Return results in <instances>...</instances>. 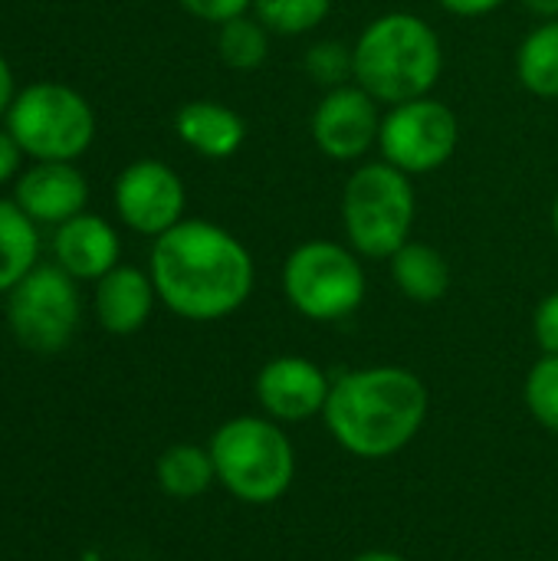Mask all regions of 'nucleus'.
Returning <instances> with one entry per match:
<instances>
[{
	"label": "nucleus",
	"instance_id": "23",
	"mask_svg": "<svg viewBox=\"0 0 558 561\" xmlns=\"http://www.w3.org/2000/svg\"><path fill=\"white\" fill-rule=\"evenodd\" d=\"M523 401L539 427L558 437V355H543L523 381Z\"/></svg>",
	"mask_w": 558,
	"mask_h": 561
},
{
	"label": "nucleus",
	"instance_id": "18",
	"mask_svg": "<svg viewBox=\"0 0 558 561\" xmlns=\"http://www.w3.org/2000/svg\"><path fill=\"white\" fill-rule=\"evenodd\" d=\"M155 480L171 500H197L217 483L210 450L201 444H174L155 463Z\"/></svg>",
	"mask_w": 558,
	"mask_h": 561
},
{
	"label": "nucleus",
	"instance_id": "7",
	"mask_svg": "<svg viewBox=\"0 0 558 561\" xmlns=\"http://www.w3.org/2000/svg\"><path fill=\"white\" fill-rule=\"evenodd\" d=\"M7 131L36 161H72L95 138V112L62 82H33L16 92L7 112Z\"/></svg>",
	"mask_w": 558,
	"mask_h": 561
},
{
	"label": "nucleus",
	"instance_id": "4",
	"mask_svg": "<svg viewBox=\"0 0 558 561\" xmlns=\"http://www.w3.org/2000/svg\"><path fill=\"white\" fill-rule=\"evenodd\" d=\"M217 483L247 506H270L293 490L296 447L283 424L266 414L224 421L207 440Z\"/></svg>",
	"mask_w": 558,
	"mask_h": 561
},
{
	"label": "nucleus",
	"instance_id": "16",
	"mask_svg": "<svg viewBox=\"0 0 558 561\" xmlns=\"http://www.w3.org/2000/svg\"><path fill=\"white\" fill-rule=\"evenodd\" d=\"M174 131L194 154H201L207 161H227L247 141L243 115L214 99L184 102L174 115Z\"/></svg>",
	"mask_w": 558,
	"mask_h": 561
},
{
	"label": "nucleus",
	"instance_id": "25",
	"mask_svg": "<svg viewBox=\"0 0 558 561\" xmlns=\"http://www.w3.org/2000/svg\"><path fill=\"white\" fill-rule=\"evenodd\" d=\"M533 339L543 355H558V289L539 299L533 312Z\"/></svg>",
	"mask_w": 558,
	"mask_h": 561
},
{
	"label": "nucleus",
	"instance_id": "12",
	"mask_svg": "<svg viewBox=\"0 0 558 561\" xmlns=\"http://www.w3.org/2000/svg\"><path fill=\"white\" fill-rule=\"evenodd\" d=\"M332 391L326 368L306 355H276L253 378V398L260 414L276 424H303L322 417Z\"/></svg>",
	"mask_w": 558,
	"mask_h": 561
},
{
	"label": "nucleus",
	"instance_id": "27",
	"mask_svg": "<svg viewBox=\"0 0 558 561\" xmlns=\"http://www.w3.org/2000/svg\"><path fill=\"white\" fill-rule=\"evenodd\" d=\"M441 10L454 13V16H464V20H477V16H490L497 13L506 0H437Z\"/></svg>",
	"mask_w": 558,
	"mask_h": 561
},
{
	"label": "nucleus",
	"instance_id": "28",
	"mask_svg": "<svg viewBox=\"0 0 558 561\" xmlns=\"http://www.w3.org/2000/svg\"><path fill=\"white\" fill-rule=\"evenodd\" d=\"M20 161H23V148H20L16 138L3 128V131H0V184H7V181L16 178Z\"/></svg>",
	"mask_w": 558,
	"mask_h": 561
},
{
	"label": "nucleus",
	"instance_id": "24",
	"mask_svg": "<svg viewBox=\"0 0 558 561\" xmlns=\"http://www.w3.org/2000/svg\"><path fill=\"white\" fill-rule=\"evenodd\" d=\"M303 69L322 89L345 85L352 82V46H345L342 39H319L306 49Z\"/></svg>",
	"mask_w": 558,
	"mask_h": 561
},
{
	"label": "nucleus",
	"instance_id": "8",
	"mask_svg": "<svg viewBox=\"0 0 558 561\" xmlns=\"http://www.w3.org/2000/svg\"><path fill=\"white\" fill-rule=\"evenodd\" d=\"M79 289L62 266L36 263L7 293V325L13 339L36 355L62 352L79 329Z\"/></svg>",
	"mask_w": 558,
	"mask_h": 561
},
{
	"label": "nucleus",
	"instance_id": "21",
	"mask_svg": "<svg viewBox=\"0 0 558 561\" xmlns=\"http://www.w3.org/2000/svg\"><path fill=\"white\" fill-rule=\"evenodd\" d=\"M270 30L253 16V13H243V16H234L227 23L217 26V56L227 69H237V72H253L266 62L270 56Z\"/></svg>",
	"mask_w": 558,
	"mask_h": 561
},
{
	"label": "nucleus",
	"instance_id": "2",
	"mask_svg": "<svg viewBox=\"0 0 558 561\" xmlns=\"http://www.w3.org/2000/svg\"><path fill=\"white\" fill-rule=\"evenodd\" d=\"M428 411L431 391L421 375L401 365H372L332 378L322 424L345 454L388 460L424 431Z\"/></svg>",
	"mask_w": 558,
	"mask_h": 561
},
{
	"label": "nucleus",
	"instance_id": "17",
	"mask_svg": "<svg viewBox=\"0 0 558 561\" xmlns=\"http://www.w3.org/2000/svg\"><path fill=\"white\" fill-rule=\"evenodd\" d=\"M388 270H391V283L398 286V293L411 302H421V306L441 302L454 283L447 256L437 247L421 243V240H408L388 260Z\"/></svg>",
	"mask_w": 558,
	"mask_h": 561
},
{
	"label": "nucleus",
	"instance_id": "3",
	"mask_svg": "<svg viewBox=\"0 0 558 561\" xmlns=\"http://www.w3.org/2000/svg\"><path fill=\"white\" fill-rule=\"evenodd\" d=\"M441 72L444 43L437 30L411 10H391L368 20L352 43V82L382 105L431 95Z\"/></svg>",
	"mask_w": 558,
	"mask_h": 561
},
{
	"label": "nucleus",
	"instance_id": "32",
	"mask_svg": "<svg viewBox=\"0 0 558 561\" xmlns=\"http://www.w3.org/2000/svg\"><path fill=\"white\" fill-rule=\"evenodd\" d=\"M553 233H556V240H558V194H556V201H553Z\"/></svg>",
	"mask_w": 558,
	"mask_h": 561
},
{
	"label": "nucleus",
	"instance_id": "11",
	"mask_svg": "<svg viewBox=\"0 0 558 561\" xmlns=\"http://www.w3.org/2000/svg\"><path fill=\"white\" fill-rule=\"evenodd\" d=\"M115 210L122 224L141 237H161L171 227L184 220L187 207V191L181 174L155 158H138L132 161L118 178H115Z\"/></svg>",
	"mask_w": 558,
	"mask_h": 561
},
{
	"label": "nucleus",
	"instance_id": "31",
	"mask_svg": "<svg viewBox=\"0 0 558 561\" xmlns=\"http://www.w3.org/2000/svg\"><path fill=\"white\" fill-rule=\"evenodd\" d=\"M352 561H408V559H405V556H398V552H388V549H368V552L355 556Z\"/></svg>",
	"mask_w": 558,
	"mask_h": 561
},
{
	"label": "nucleus",
	"instance_id": "22",
	"mask_svg": "<svg viewBox=\"0 0 558 561\" xmlns=\"http://www.w3.org/2000/svg\"><path fill=\"white\" fill-rule=\"evenodd\" d=\"M332 0H253V16L273 36H306L326 23Z\"/></svg>",
	"mask_w": 558,
	"mask_h": 561
},
{
	"label": "nucleus",
	"instance_id": "20",
	"mask_svg": "<svg viewBox=\"0 0 558 561\" xmlns=\"http://www.w3.org/2000/svg\"><path fill=\"white\" fill-rule=\"evenodd\" d=\"M39 253L36 224L16 201L0 197V293H10L33 266Z\"/></svg>",
	"mask_w": 558,
	"mask_h": 561
},
{
	"label": "nucleus",
	"instance_id": "9",
	"mask_svg": "<svg viewBox=\"0 0 558 561\" xmlns=\"http://www.w3.org/2000/svg\"><path fill=\"white\" fill-rule=\"evenodd\" d=\"M460 141V122L454 108L434 95H421L401 105H388L382 115L378 154L405 174L441 171Z\"/></svg>",
	"mask_w": 558,
	"mask_h": 561
},
{
	"label": "nucleus",
	"instance_id": "14",
	"mask_svg": "<svg viewBox=\"0 0 558 561\" xmlns=\"http://www.w3.org/2000/svg\"><path fill=\"white\" fill-rule=\"evenodd\" d=\"M53 253H56V266H62L72 279L99 283L109 270L118 266L122 243L109 220L82 210L56 227Z\"/></svg>",
	"mask_w": 558,
	"mask_h": 561
},
{
	"label": "nucleus",
	"instance_id": "5",
	"mask_svg": "<svg viewBox=\"0 0 558 561\" xmlns=\"http://www.w3.org/2000/svg\"><path fill=\"white\" fill-rule=\"evenodd\" d=\"M345 243L362 260H391L414 230L418 194L411 174L388 161H362L342 187Z\"/></svg>",
	"mask_w": 558,
	"mask_h": 561
},
{
	"label": "nucleus",
	"instance_id": "15",
	"mask_svg": "<svg viewBox=\"0 0 558 561\" xmlns=\"http://www.w3.org/2000/svg\"><path fill=\"white\" fill-rule=\"evenodd\" d=\"M158 302L151 273L118 263L95 283V319L109 335H135L145 329Z\"/></svg>",
	"mask_w": 558,
	"mask_h": 561
},
{
	"label": "nucleus",
	"instance_id": "13",
	"mask_svg": "<svg viewBox=\"0 0 558 561\" xmlns=\"http://www.w3.org/2000/svg\"><path fill=\"white\" fill-rule=\"evenodd\" d=\"M20 210L33 224H66L69 217L86 210L89 184L72 161H36L16 181Z\"/></svg>",
	"mask_w": 558,
	"mask_h": 561
},
{
	"label": "nucleus",
	"instance_id": "6",
	"mask_svg": "<svg viewBox=\"0 0 558 561\" xmlns=\"http://www.w3.org/2000/svg\"><path fill=\"white\" fill-rule=\"evenodd\" d=\"M280 286L286 302L309 322H342L368 296L362 256L339 240H306L283 260Z\"/></svg>",
	"mask_w": 558,
	"mask_h": 561
},
{
	"label": "nucleus",
	"instance_id": "26",
	"mask_svg": "<svg viewBox=\"0 0 558 561\" xmlns=\"http://www.w3.org/2000/svg\"><path fill=\"white\" fill-rule=\"evenodd\" d=\"M178 3L191 16H197L204 23H214V26H220V23L253 10V0H178Z\"/></svg>",
	"mask_w": 558,
	"mask_h": 561
},
{
	"label": "nucleus",
	"instance_id": "30",
	"mask_svg": "<svg viewBox=\"0 0 558 561\" xmlns=\"http://www.w3.org/2000/svg\"><path fill=\"white\" fill-rule=\"evenodd\" d=\"M520 3L539 20H558V0H520Z\"/></svg>",
	"mask_w": 558,
	"mask_h": 561
},
{
	"label": "nucleus",
	"instance_id": "29",
	"mask_svg": "<svg viewBox=\"0 0 558 561\" xmlns=\"http://www.w3.org/2000/svg\"><path fill=\"white\" fill-rule=\"evenodd\" d=\"M13 99H16V92H13V69H10V62L0 56V115L10 112Z\"/></svg>",
	"mask_w": 558,
	"mask_h": 561
},
{
	"label": "nucleus",
	"instance_id": "10",
	"mask_svg": "<svg viewBox=\"0 0 558 561\" xmlns=\"http://www.w3.org/2000/svg\"><path fill=\"white\" fill-rule=\"evenodd\" d=\"M382 102H375L358 82L326 89L309 118V135L316 148L339 164H355L378 148L382 135Z\"/></svg>",
	"mask_w": 558,
	"mask_h": 561
},
{
	"label": "nucleus",
	"instance_id": "1",
	"mask_svg": "<svg viewBox=\"0 0 558 561\" xmlns=\"http://www.w3.org/2000/svg\"><path fill=\"white\" fill-rule=\"evenodd\" d=\"M148 273L158 302L187 322L230 319L257 286V263L247 243L227 227L194 217L155 237Z\"/></svg>",
	"mask_w": 558,
	"mask_h": 561
},
{
	"label": "nucleus",
	"instance_id": "19",
	"mask_svg": "<svg viewBox=\"0 0 558 561\" xmlns=\"http://www.w3.org/2000/svg\"><path fill=\"white\" fill-rule=\"evenodd\" d=\"M516 79L536 99H558V20H543L523 36Z\"/></svg>",
	"mask_w": 558,
	"mask_h": 561
}]
</instances>
